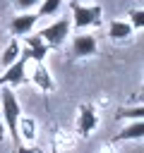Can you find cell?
I'll return each instance as SVG.
<instances>
[{"label":"cell","mask_w":144,"mask_h":153,"mask_svg":"<svg viewBox=\"0 0 144 153\" xmlns=\"http://www.w3.org/2000/svg\"><path fill=\"white\" fill-rule=\"evenodd\" d=\"M31 81L41 88V91H50L53 88V79H50V72L43 67V62H38L36 65V69H34V74H31Z\"/></svg>","instance_id":"10"},{"label":"cell","mask_w":144,"mask_h":153,"mask_svg":"<svg viewBox=\"0 0 144 153\" xmlns=\"http://www.w3.org/2000/svg\"><path fill=\"white\" fill-rule=\"evenodd\" d=\"M96 127H98V112H96V108L89 105V103L82 105L79 115H77V131H79V136H89Z\"/></svg>","instance_id":"5"},{"label":"cell","mask_w":144,"mask_h":153,"mask_svg":"<svg viewBox=\"0 0 144 153\" xmlns=\"http://www.w3.org/2000/svg\"><path fill=\"white\" fill-rule=\"evenodd\" d=\"M96 50H98L96 36H91V33H77L72 38V53H74V57H91V55H96Z\"/></svg>","instance_id":"6"},{"label":"cell","mask_w":144,"mask_h":153,"mask_svg":"<svg viewBox=\"0 0 144 153\" xmlns=\"http://www.w3.org/2000/svg\"><path fill=\"white\" fill-rule=\"evenodd\" d=\"M70 29H72L70 17H62V19H58V22L48 24L46 29H41V31H38V38H43V43H46L48 48H60V45L67 41Z\"/></svg>","instance_id":"2"},{"label":"cell","mask_w":144,"mask_h":153,"mask_svg":"<svg viewBox=\"0 0 144 153\" xmlns=\"http://www.w3.org/2000/svg\"><path fill=\"white\" fill-rule=\"evenodd\" d=\"M142 139H144V122H142V120L127 122V124L115 134V143H120V141H142Z\"/></svg>","instance_id":"8"},{"label":"cell","mask_w":144,"mask_h":153,"mask_svg":"<svg viewBox=\"0 0 144 153\" xmlns=\"http://www.w3.org/2000/svg\"><path fill=\"white\" fill-rule=\"evenodd\" d=\"M36 22H38V17H36L34 12H19V14L12 19L10 31H12L14 36H29L31 29L36 26Z\"/></svg>","instance_id":"7"},{"label":"cell","mask_w":144,"mask_h":153,"mask_svg":"<svg viewBox=\"0 0 144 153\" xmlns=\"http://www.w3.org/2000/svg\"><path fill=\"white\" fill-rule=\"evenodd\" d=\"M26 50H29V57L36 60V62H43L46 55H48V45H46L43 38H38V36H29V38H26Z\"/></svg>","instance_id":"9"},{"label":"cell","mask_w":144,"mask_h":153,"mask_svg":"<svg viewBox=\"0 0 144 153\" xmlns=\"http://www.w3.org/2000/svg\"><path fill=\"white\" fill-rule=\"evenodd\" d=\"M7 136V129H5V124H2V117H0V141Z\"/></svg>","instance_id":"18"},{"label":"cell","mask_w":144,"mask_h":153,"mask_svg":"<svg viewBox=\"0 0 144 153\" xmlns=\"http://www.w3.org/2000/svg\"><path fill=\"white\" fill-rule=\"evenodd\" d=\"M108 36H110L113 41L127 38V36H132V26H130L127 22H113V24L108 26Z\"/></svg>","instance_id":"11"},{"label":"cell","mask_w":144,"mask_h":153,"mask_svg":"<svg viewBox=\"0 0 144 153\" xmlns=\"http://www.w3.org/2000/svg\"><path fill=\"white\" fill-rule=\"evenodd\" d=\"M19 53H22V50H19V43H17V41H12V43L5 48V53L0 55V65H2V67H10L12 62H17Z\"/></svg>","instance_id":"12"},{"label":"cell","mask_w":144,"mask_h":153,"mask_svg":"<svg viewBox=\"0 0 144 153\" xmlns=\"http://www.w3.org/2000/svg\"><path fill=\"white\" fill-rule=\"evenodd\" d=\"M127 19H130V26H132V31L137 29H142L144 26V12H142V7H132L130 12H127Z\"/></svg>","instance_id":"15"},{"label":"cell","mask_w":144,"mask_h":153,"mask_svg":"<svg viewBox=\"0 0 144 153\" xmlns=\"http://www.w3.org/2000/svg\"><path fill=\"white\" fill-rule=\"evenodd\" d=\"M31 57H29V50L24 48L22 53H19V57H17V62H12L7 69H5V74L0 76V86H19L22 81H24V76H26V62H29Z\"/></svg>","instance_id":"4"},{"label":"cell","mask_w":144,"mask_h":153,"mask_svg":"<svg viewBox=\"0 0 144 153\" xmlns=\"http://www.w3.org/2000/svg\"><path fill=\"white\" fill-rule=\"evenodd\" d=\"M101 19V5H82V2H72V17L70 22L74 24V29H86L91 24H98Z\"/></svg>","instance_id":"3"},{"label":"cell","mask_w":144,"mask_h":153,"mask_svg":"<svg viewBox=\"0 0 144 153\" xmlns=\"http://www.w3.org/2000/svg\"><path fill=\"white\" fill-rule=\"evenodd\" d=\"M60 5H62V0H41L36 17H50V14H55L60 10Z\"/></svg>","instance_id":"14"},{"label":"cell","mask_w":144,"mask_h":153,"mask_svg":"<svg viewBox=\"0 0 144 153\" xmlns=\"http://www.w3.org/2000/svg\"><path fill=\"white\" fill-rule=\"evenodd\" d=\"M14 5H17V10H19V12H29V10L38 7V5H41V0H14Z\"/></svg>","instance_id":"16"},{"label":"cell","mask_w":144,"mask_h":153,"mask_svg":"<svg viewBox=\"0 0 144 153\" xmlns=\"http://www.w3.org/2000/svg\"><path fill=\"white\" fill-rule=\"evenodd\" d=\"M2 96V124L10 134V139L14 141V146H19V122H22V105L14 96L12 88H2L0 91Z\"/></svg>","instance_id":"1"},{"label":"cell","mask_w":144,"mask_h":153,"mask_svg":"<svg viewBox=\"0 0 144 153\" xmlns=\"http://www.w3.org/2000/svg\"><path fill=\"white\" fill-rule=\"evenodd\" d=\"M50 153H58V151H50Z\"/></svg>","instance_id":"19"},{"label":"cell","mask_w":144,"mask_h":153,"mask_svg":"<svg viewBox=\"0 0 144 153\" xmlns=\"http://www.w3.org/2000/svg\"><path fill=\"white\" fill-rule=\"evenodd\" d=\"M142 115H144V108H142V103H137L134 108H125V110H120L118 115H115V120H142Z\"/></svg>","instance_id":"13"},{"label":"cell","mask_w":144,"mask_h":153,"mask_svg":"<svg viewBox=\"0 0 144 153\" xmlns=\"http://www.w3.org/2000/svg\"><path fill=\"white\" fill-rule=\"evenodd\" d=\"M14 153H38V151H36V148H29V146H22V143H19V146L14 148Z\"/></svg>","instance_id":"17"}]
</instances>
